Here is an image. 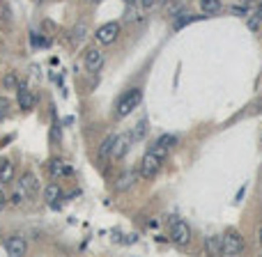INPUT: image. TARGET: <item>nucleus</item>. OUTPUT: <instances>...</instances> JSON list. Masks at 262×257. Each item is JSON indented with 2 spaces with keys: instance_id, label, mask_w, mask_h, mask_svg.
Segmentation results:
<instances>
[{
  "instance_id": "aec40b11",
  "label": "nucleus",
  "mask_w": 262,
  "mask_h": 257,
  "mask_svg": "<svg viewBox=\"0 0 262 257\" xmlns=\"http://www.w3.org/2000/svg\"><path fill=\"white\" fill-rule=\"evenodd\" d=\"M3 85H5V90H17L19 88V78L14 71H7L5 78H3Z\"/></svg>"
},
{
  "instance_id": "f3484780",
  "label": "nucleus",
  "mask_w": 262,
  "mask_h": 257,
  "mask_svg": "<svg viewBox=\"0 0 262 257\" xmlns=\"http://www.w3.org/2000/svg\"><path fill=\"white\" fill-rule=\"evenodd\" d=\"M198 19H202V17H196V14H177L173 21V30H182V28H186L189 23L198 21Z\"/></svg>"
},
{
  "instance_id": "7ed1b4c3",
  "label": "nucleus",
  "mask_w": 262,
  "mask_h": 257,
  "mask_svg": "<svg viewBox=\"0 0 262 257\" xmlns=\"http://www.w3.org/2000/svg\"><path fill=\"white\" fill-rule=\"evenodd\" d=\"M170 241H173L175 246H189V241H191V227L184 223V220H173L170 223Z\"/></svg>"
},
{
  "instance_id": "6e6552de",
  "label": "nucleus",
  "mask_w": 262,
  "mask_h": 257,
  "mask_svg": "<svg viewBox=\"0 0 262 257\" xmlns=\"http://www.w3.org/2000/svg\"><path fill=\"white\" fill-rule=\"evenodd\" d=\"M74 170H71V165L67 163V161H62V159H51L49 161V175L53 177V179H62V177H69Z\"/></svg>"
},
{
  "instance_id": "5701e85b",
  "label": "nucleus",
  "mask_w": 262,
  "mask_h": 257,
  "mask_svg": "<svg viewBox=\"0 0 262 257\" xmlns=\"http://www.w3.org/2000/svg\"><path fill=\"white\" fill-rule=\"evenodd\" d=\"M7 115H10V99L0 97V122L7 120Z\"/></svg>"
},
{
  "instance_id": "7c9ffc66",
  "label": "nucleus",
  "mask_w": 262,
  "mask_h": 257,
  "mask_svg": "<svg viewBox=\"0 0 262 257\" xmlns=\"http://www.w3.org/2000/svg\"><path fill=\"white\" fill-rule=\"evenodd\" d=\"M124 3H126V5H136L138 0H124Z\"/></svg>"
},
{
  "instance_id": "412c9836",
  "label": "nucleus",
  "mask_w": 262,
  "mask_h": 257,
  "mask_svg": "<svg viewBox=\"0 0 262 257\" xmlns=\"http://www.w3.org/2000/svg\"><path fill=\"white\" fill-rule=\"evenodd\" d=\"M145 133H148V122L143 120V122H138V124H136V129H134L131 138H134V140H141V138L145 136Z\"/></svg>"
},
{
  "instance_id": "cd10ccee",
  "label": "nucleus",
  "mask_w": 262,
  "mask_h": 257,
  "mask_svg": "<svg viewBox=\"0 0 262 257\" xmlns=\"http://www.w3.org/2000/svg\"><path fill=\"white\" fill-rule=\"evenodd\" d=\"M5 207H7V195H5V191L0 188V211H3Z\"/></svg>"
},
{
  "instance_id": "f8f14e48",
  "label": "nucleus",
  "mask_w": 262,
  "mask_h": 257,
  "mask_svg": "<svg viewBox=\"0 0 262 257\" xmlns=\"http://www.w3.org/2000/svg\"><path fill=\"white\" fill-rule=\"evenodd\" d=\"M14 175H17V170H14V163L12 161H0V186H10L12 181H14Z\"/></svg>"
},
{
  "instance_id": "2eb2a0df",
  "label": "nucleus",
  "mask_w": 262,
  "mask_h": 257,
  "mask_svg": "<svg viewBox=\"0 0 262 257\" xmlns=\"http://www.w3.org/2000/svg\"><path fill=\"white\" fill-rule=\"evenodd\" d=\"M115 138H117V136H113V133H110V136H106L104 140H101V145H99V161H106L110 154H113Z\"/></svg>"
},
{
  "instance_id": "c85d7f7f",
  "label": "nucleus",
  "mask_w": 262,
  "mask_h": 257,
  "mask_svg": "<svg viewBox=\"0 0 262 257\" xmlns=\"http://www.w3.org/2000/svg\"><path fill=\"white\" fill-rule=\"evenodd\" d=\"M253 17H255L257 21H262V3H257V5H255V12H253Z\"/></svg>"
},
{
  "instance_id": "9d476101",
  "label": "nucleus",
  "mask_w": 262,
  "mask_h": 257,
  "mask_svg": "<svg viewBox=\"0 0 262 257\" xmlns=\"http://www.w3.org/2000/svg\"><path fill=\"white\" fill-rule=\"evenodd\" d=\"M101 67H104V53L99 49H90L85 53V69L90 74H97V71H101Z\"/></svg>"
},
{
  "instance_id": "4468645a",
  "label": "nucleus",
  "mask_w": 262,
  "mask_h": 257,
  "mask_svg": "<svg viewBox=\"0 0 262 257\" xmlns=\"http://www.w3.org/2000/svg\"><path fill=\"white\" fill-rule=\"evenodd\" d=\"M205 250H207V255H221L223 252V236H207V241H205Z\"/></svg>"
},
{
  "instance_id": "2f4dec72",
  "label": "nucleus",
  "mask_w": 262,
  "mask_h": 257,
  "mask_svg": "<svg viewBox=\"0 0 262 257\" xmlns=\"http://www.w3.org/2000/svg\"><path fill=\"white\" fill-rule=\"evenodd\" d=\"M157 3H159V5H166V3H168V0H157Z\"/></svg>"
},
{
  "instance_id": "bb28decb",
  "label": "nucleus",
  "mask_w": 262,
  "mask_h": 257,
  "mask_svg": "<svg viewBox=\"0 0 262 257\" xmlns=\"http://www.w3.org/2000/svg\"><path fill=\"white\" fill-rule=\"evenodd\" d=\"M138 5H141L143 10H150V7L157 5V0H138Z\"/></svg>"
},
{
  "instance_id": "a878e982",
  "label": "nucleus",
  "mask_w": 262,
  "mask_h": 257,
  "mask_svg": "<svg viewBox=\"0 0 262 257\" xmlns=\"http://www.w3.org/2000/svg\"><path fill=\"white\" fill-rule=\"evenodd\" d=\"M60 140H62V136H60V124H53V126H51V142H53V145H58Z\"/></svg>"
},
{
  "instance_id": "f03ea898",
  "label": "nucleus",
  "mask_w": 262,
  "mask_h": 257,
  "mask_svg": "<svg viewBox=\"0 0 262 257\" xmlns=\"http://www.w3.org/2000/svg\"><path fill=\"white\" fill-rule=\"evenodd\" d=\"M161 161L164 159H159L157 154L150 149V152L143 156L141 168H138V175H141L143 179H154V177L159 175V170H161Z\"/></svg>"
},
{
  "instance_id": "20e7f679",
  "label": "nucleus",
  "mask_w": 262,
  "mask_h": 257,
  "mask_svg": "<svg viewBox=\"0 0 262 257\" xmlns=\"http://www.w3.org/2000/svg\"><path fill=\"white\" fill-rule=\"evenodd\" d=\"M117 37H120V23H117V21L104 23V26H101L97 33H94V39H97L101 46H110Z\"/></svg>"
},
{
  "instance_id": "4be33fe9",
  "label": "nucleus",
  "mask_w": 262,
  "mask_h": 257,
  "mask_svg": "<svg viewBox=\"0 0 262 257\" xmlns=\"http://www.w3.org/2000/svg\"><path fill=\"white\" fill-rule=\"evenodd\" d=\"M23 200H28V197H26V193H23L21 188L17 186V191L12 193V197H10V204H14V207H19V204L23 202Z\"/></svg>"
},
{
  "instance_id": "473e14b6",
  "label": "nucleus",
  "mask_w": 262,
  "mask_h": 257,
  "mask_svg": "<svg viewBox=\"0 0 262 257\" xmlns=\"http://www.w3.org/2000/svg\"><path fill=\"white\" fill-rule=\"evenodd\" d=\"M83 3H97V0H83Z\"/></svg>"
},
{
  "instance_id": "c756f323",
  "label": "nucleus",
  "mask_w": 262,
  "mask_h": 257,
  "mask_svg": "<svg viewBox=\"0 0 262 257\" xmlns=\"http://www.w3.org/2000/svg\"><path fill=\"white\" fill-rule=\"evenodd\" d=\"M257 241H260V246H262V225L257 227Z\"/></svg>"
},
{
  "instance_id": "9b49d317",
  "label": "nucleus",
  "mask_w": 262,
  "mask_h": 257,
  "mask_svg": "<svg viewBox=\"0 0 262 257\" xmlns=\"http://www.w3.org/2000/svg\"><path fill=\"white\" fill-rule=\"evenodd\" d=\"M131 140H134V138H131V133H124V136H117V138H115L113 154H110V156H113V159H122V156H124V154L129 152Z\"/></svg>"
},
{
  "instance_id": "6ab92c4d",
  "label": "nucleus",
  "mask_w": 262,
  "mask_h": 257,
  "mask_svg": "<svg viewBox=\"0 0 262 257\" xmlns=\"http://www.w3.org/2000/svg\"><path fill=\"white\" fill-rule=\"evenodd\" d=\"M157 145H161V147L170 149V147H175V145H177V136H173V133H164V136H159Z\"/></svg>"
},
{
  "instance_id": "f257e3e1",
  "label": "nucleus",
  "mask_w": 262,
  "mask_h": 257,
  "mask_svg": "<svg viewBox=\"0 0 262 257\" xmlns=\"http://www.w3.org/2000/svg\"><path fill=\"white\" fill-rule=\"evenodd\" d=\"M141 101H143V90L141 88H129L120 99H117L115 115H117V117H126L129 113H134V110L141 106Z\"/></svg>"
},
{
  "instance_id": "39448f33",
  "label": "nucleus",
  "mask_w": 262,
  "mask_h": 257,
  "mask_svg": "<svg viewBox=\"0 0 262 257\" xmlns=\"http://www.w3.org/2000/svg\"><path fill=\"white\" fill-rule=\"evenodd\" d=\"M241 250H244V239H241L239 232H235V230L225 232V236H223V252H221V255L232 257V255H239Z\"/></svg>"
},
{
  "instance_id": "ddd939ff",
  "label": "nucleus",
  "mask_w": 262,
  "mask_h": 257,
  "mask_svg": "<svg viewBox=\"0 0 262 257\" xmlns=\"http://www.w3.org/2000/svg\"><path fill=\"white\" fill-rule=\"evenodd\" d=\"M60 197H62L60 184L51 181V184H46V186H44V200H46L49 204H55V200H60Z\"/></svg>"
},
{
  "instance_id": "dca6fc26",
  "label": "nucleus",
  "mask_w": 262,
  "mask_h": 257,
  "mask_svg": "<svg viewBox=\"0 0 262 257\" xmlns=\"http://www.w3.org/2000/svg\"><path fill=\"white\" fill-rule=\"evenodd\" d=\"M200 10L205 17H216L221 12V0H200Z\"/></svg>"
},
{
  "instance_id": "423d86ee",
  "label": "nucleus",
  "mask_w": 262,
  "mask_h": 257,
  "mask_svg": "<svg viewBox=\"0 0 262 257\" xmlns=\"http://www.w3.org/2000/svg\"><path fill=\"white\" fill-rule=\"evenodd\" d=\"M17 101H19V108H21V110H33L35 104H37V99H35L33 90L28 88L26 83H19V88H17Z\"/></svg>"
},
{
  "instance_id": "1a4fd4ad",
  "label": "nucleus",
  "mask_w": 262,
  "mask_h": 257,
  "mask_svg": "<svg viewBox=\"0 0 262 257\" xmlns=\"http://www.w3.org/2000/svg\"><path fill=\"white\" fill-rule=\"evenodd\" d=\"M5 250H7V255H12V257H23L28 252V241L23 239V236H10V239L5 241Z\"/></svg>"
},
{
  "instance_id": "b1692460",
  "label": "nucleus",
  "mask_w": 262,
  "mask_h": 257,
  "mask_svg": "<svg viewBox=\"0 0 262 257\" xmlns=\"http://www.w3.org/2000/svg\"><path fill=\"white\" fill-rule=\"evenodd\" d=\"M85 33H87V28H85V23H78L76 28H74V42H83L85 39Z\"/></svg>"
},
{
  "instance_id": "393cba45",
  "label": "nucleus",
  "mask_w": 262,
  "mask_h": 257,
  "mask_svg": "<svg viewBox=\"0 0 262 257\" xmlns=\"http://www.w3.org/2000/svg\"><path fill=\"white\" fill-rule=\"evenodd\" d=\"M180 7H182V3L180 0H168V3H166V12H168V14H180Z\"/></svg>"
},
{
  "instance_id": "a211bd4d",
  "label": "nucleus",
  "mask_w": 262,
  "mask_h": 257,
  "mask_svg": "<svg viewBox=\"0 0 262 257\" xmlns=\"http://www.w3.org/2000/svg\"><path fill=\"white\" fill-rule=\"evenodd\" d=\"M136 172H124V175L117 179V191H129L134 186V181H136Z\"/></svg>"
},
{
  "instance_id": "0eeeda50",
  "label": "nucleus",
  "mask_w": 262,
  "mask_h": 257,
  "mask_svg": "<svg viewBox=\"0 0 262 257\" xmlns=\"http://www.w3.org/2000/svg\"><path fill=\"white\" fill-rule=\"evenodd\" d=\"M19 188L26 193L28 200H30V197H35V195L39 193V181H37V177H35L33 172H23V175H21V181H19Z\"/></svg>"
}]
</instances>
